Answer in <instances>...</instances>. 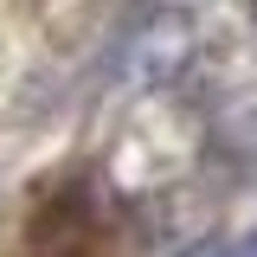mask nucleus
<instances>
[{
	"mask_svg": "<svg viewBox=\"0 0 257 257\" xmlns=\"http://www.w3.org/2000/svg\"><path fill=\"white\" fill-rule=\"evenodd\" d=\"M193 20L187 7H142V13H128L116 39H109V77L116 84H167L193 52Z\"/></svg>",
	"mask_w": 257,
	"mask_h": 257,
	"instance_id": "1",
	"label": "nucleus"
},
{
	"mask_svg": "<svg viewBox=\"0 0 257 257\" xmlns=\"http://www.w3.org/2000/svg\"><path fill=\"white\" fill-rule=\"evenodd\" d=\"M103 244V199L90 180H58L20 225V257H90Z\"/></svg>",
	"mask_w": 257,
	"mask_h": 257,
	"instance_id": "2",
	"label": "nucleus"
},
{
	"mask_svg": "<svg viewBox=\"0 0 257 257\" xmlns=\"http://www.w3.org/2000/svg\"><path fill=\"white\" fill-rule=\"evenodd\" d=\"M180 257H225V238H199V244H187Z\"/></svg>",
	"mask_w": 257,
	"mask_h": 257,
	"instance_id": "3",
	"label": "nucleus"
},
{
	"mask_svg": "<svg viewBox=\"0 0 257 257\" xmlns=\"http://www.w3.org/2000/svg\"><path fill=\"white\" fill-rule=\"evenodd\" d=\"M225 257H257V231H244L238 244H225Z\"/></svg>",
	"mask_w": 257,
	"mask_h": 257,
	"instance_id": "4",
	"label": "nucleus"
}]
</instances>
